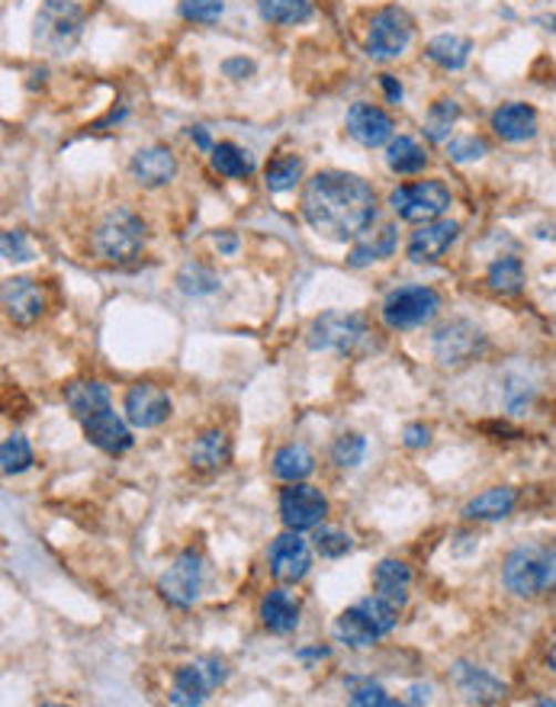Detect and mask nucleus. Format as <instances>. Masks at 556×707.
<instances>
[{
  "label": "nucleus",
  "instance_id": "f257e3e1",
  "mask_svg": "<svg viewBox=\"0 0 556 707\" xmlns=\"http://www.w3.org/2000/svg\"><path fill=\"white\" fill-rule=\"evenodd\" d=\"M302 219L322 238L351 242L360 238L377 219V193L348 171H319L306 181L302 191Z\"/></svg>",
  "mask_w": 556,
  "mask_h": 707
},
{
  "label": "nucleus",
  "instance_id": "f03ea898",
  "mask_svg": "<svg viewBox=\"0 0 556 707\" xmlns=\"http://www.w3.org/2000/svg\"><path fill=\"white\" fill-rule=\"evenodd\" d=\"M502 582L518 598H544L556 592V546L522 544L502 563Z\"/></svg>",
  "mask_w": 556,
  "mask_h": 707
},
{
  "label": "nucleus",
  "instance_id": "7ed1b4c3",
  "mask_svg": "<svg viewBox=\"0 0 556 707\" xmlns=\"http://www.w3.org/2000/svg\"><path fill=\"white\" fill-rule=\"evenodd\" d=\"M395 624H399V605L373 592L370 598H360L358 605L341 611L334 617L331 634H334V641L351 649H367L377 641H383L387 634H393Z\"/></svg>",
  "mask_w": 556,
  "mask_h": 707
},
{
  "label": "nucleus",
  "instance_id": "20e7f679",
  "mask_svg": "<svg viewBox=\"0 0 556 707\" xmlns=\"http://www.w3.org/2000/svg\"><path fill=\"white\" fill-rule=\"evenodd\" d=\"M91 252L106 264H132L145 252V223L130 206L110 209L91 232Z\"/></svg>",
  "mask_w": 556,
  "mask_h": 707
},
{
  "label": "nucleus",
  "instance_id": "39448f33",
  "mask_svg": "<svg viewBox=\"0 0 556 707\" xmlns=\"http://www.w3.org/2000/svg\"><path fill=\"white\" fill-rule=\"evenodd\" d=\"M309 348L331 351L341 357H363L377 348L373 328L358 312H322L309 325Z\"/></svg>",
  "mask_w": 556,
  "mask_h": 707
},
{
  "label": "nucleus",
  "instance_id": "423d86ee",
  "mask_svg": "<svg viewBox=\"0 0 556 707\" xmlns=\"http://www.w3.org/2000/svg\"><path fill=\"white\" fill-rule=\"evenodd\" d=\"M84 32V7L74 0H45L35 13L33 39L39 49L62 55Z\"/></svg>",
  "mask_w": 556,
  "mask_h": 707
},
{
  "label": "nucleus",
  "instance_id": "0eeeda50",
  "mask_svg": "<svg viewBox=\"0 0 556 707\" xmlns=\"http://www.w3.org/2000/svg\"><path fill=\"white\" fill-rule=\"evenodd\" d=\"M226 678H229V666L216 656H199L194 663H184L171 682V705H203L219 685H226Z\"/></svg>",
  "mask_w": 556,
  "mask_h": 707
},
{
  "label": "nucleus",
  "instance_id": "6e6552de",
  "mask_svg": "<svg viewBox=\"0 0 556 707\" xmlns=\"http://www.w3.org/2000/svg\"><path fill=\"white\" fill-rule=\"evenodd\" d=\"M390 206L399 219L405 223H434L451 209V191L441 181H415V184H399L390 193Z\"/></svg>",
  "mask_w": 556,
  "mask_h": 707
},
{
  "label": "nucleus",
  "instance_id": "1a4fd4ad",
  "mask_svg": "<svg viewBox=\"0 0 556 707\" xmlns=\"http://www.w3.org/2000/svg\"><path fill=\"white\" fill-rule=\"evenodd\" d=\"M431 348H434V360L444 370H460V367L473 363L476 357H483V351H486V335L473 321L451 319L447 325L437 328Z\"/></svg>",
  "mask_w": 556,
  "mask_h": 707
},
{
  "label": "nucleus",
  "instance_id": "9d476101",
  "mask_svg": "<svg viewBox=\"0 0 556 707\" xmlns=\"http://www.w3.org/2000/svg\"><path fill=\"white\" fill-rule=\"evenodd\" d=\"M415 35V20L402 10V7H383L373 13L370 20V32H367V55L370 59H380V62H390V59H399L409 42Z\"/></svg>",
  "mask_w": 556,
  "mask_h": 707
},
{
  "label": "nucleus",
  "instance_id": "9b49d317",
  "mask_svg": "<svg viewBox=\"0 0 556 707\" xmlns=\"http://www.w3.org/2000/svg\"><path fill=\"white\" fill-rule=\"evenodd\" d=\"M441 309V296L431 287H399L387 296L383 303V321L393 331H409L419 328L437 316Z\"/></svg>",
  "mask_w": 556,
  "mask_h": 707
},
{
  "label": "nucleus",
  "instance_id": "f8f14e48",
  "mask_svg": "<svg viewBox=\"0 0 556 707\" xmlns=\"http://www.w3.org/2000/svg\"><path fill=\"white\" fill-rule=\"evenodd\" d=\"M199 588H203V556L197 550H181L174 556V563L167 566L158 578V592L167 605L174 608H191L199 598Z\"/></svg>",
  "mask_w": 556,
  "mask_h": 707
},
{
  "label": "nucleus",
  "instance_id": "ddd939ff",
  "mask_svg": "<svg viewBox=\"0 0 556 707\" xmlns=\"http://www.w3.org/2000/svg\"><path fill=\"white\" fill-rule=\"evenodd\" d=\"M328 514V499L322 489L309 482H290L280 492V521L290 531H316Z\"/></svg>",
  "mask_w": 556,
  "mask_h": 707
},
{
  "label": "nucleus",
  "instance_id": "4468645a",
  "mask_svg": "<svg viewBox=\"0 0 556 707\" xmlns=\"http://www.w3.org/2000/svg\"><path fill=\"white\" fill-rule=\"evenodd\" d=\"M267 563H270V573L277 582L284 585H296L302 578L309 576L312 570V553H309V544L299 537V531H287L280 534L270 550H267Z\"/></svg>",
  "mask_w": 556,
  "mask_h": 707
},
{
  "label": "nucleus",
  "instance_id": "2eb2a0df",
  "mask_svg": "<svg viewBox=\"0 0 556 707\" xmlns=\"http://www.w3.org/2000/svg\"><path fill=\"white\" fill-rule=\"evenodd\" d=\"M123 409H126V421L135 424V428H158V424H164L171 418L174 402H171V396H167L164 386L135 383L126 392Z\"/></svg>",
  "mask_w": 556,
  "mask_h": 707
},
{
  "label": "nucleus",
  "instance_id": "dca6fc26",
  "mask_svg": "<svg viewBox=\"0 0 556 707\" xmlns=\"http://www.w3.org/2000/svg\"><path fill=\"white\" fill-rule=\"evenodd\" d=\"M457 238H460V225L451 223V219L422 223L415 232H412L405 255H409L412 264H434V260H441V257L454 248V242H457Z\"/></svg>",
  "mask_w": 556,
  "mask_h": 707
},
{
  "label": "nucleus",
  "instance_id": "f3484780",
  "mask_svg": "<svg viewBox=\"0 0 556 707\" xmlns=\"http://www.w3.org/2000/svg\"><path fill=\"white\" fill-rule=\"evenodd\" d=\"M344 126H348V135L363 148H380V145L393 142V116L377 103H354L348 110Z\"/></svg>",
  "mask_w": 556,
  "mask_h": 707
},
{
  "label": "nucleus",
  "instance_id": "a211bd4d",
  "mask_svg": "<svg viewBox=\"0 0 556 707\" xmlns=\"http://www.w3.org/2000/svg\"><path fill=\"white\" fill-rule=\"evenodd\" d=\"M3 312L13 325H33L45 312V293L30 277H10L3 284Z\"/></svg>",
  "mask_w": 556,
  "mask_h": 707
},
{
  "label": "nucleus",
  "instance_id": "6ab92c4d",
  "mask_svg": "<svg viewBox=\"0 0 556 707\" xmlns=\"http://www.w3.org/2000/svg\"><path fill=\"white\" fill-rule=\"evenodd\" d=\"M130 174L135 184L158 191L164 184H171L177 177V158L171 148L164 145H152V148H138L130 161Z\"/></svg>",
  "mask_w": 556,
  "mask_h": 707
},
{
  "label": "nucleus",
  "instance_id": "aec40b11",
  "mask_svg": "<svg viewBox=\"0 0 556 707\" xmlns=\"http://www.w3.org/2000/svg\"><path fill=\"white\" fill-rule=\"evenodd\" d=\"M81 424H84V438H87L94 448L103 450V453H110V457H120V453H126V450L135 444L130 424L116 416L113 409H103L97 416L84 418Z\"/></svg>",
  "mask_w": 556,
  "mask_h": 707
},
{
  "label": "nucleus",
  "instance_id": "412c9836",
  "mask_svg": "<svg viewBox=\"0 0 556 707\" xmlns=\"http://www.w3.org/2000/svg\"><path fill=\"white\" fill-rule=\"evenodd\" d=\"M454 682L457 688L466 695V701H476V705H495L505 698V682H498L490 669L483 666H470V663H457L454 669Z\"/></svg>",
  "mask_w": 556,
  "mask_h": 707
},
{
  "label": "nucleus",
  "instance_id": "4be33fe9",
  "mask_svg": "<svg viewBox=\"0 0 556 707\" xmlns=\"http://www.w3.org/2000/svg\"><path fill=\"white\" fill-rule=\"evenodd\" d=\"M492 132L502 139V142H527L537 135V110L527 106V103H502L495 113H492Z\"/></svg>",
  "mask_w": 556,
  "mask_h": 707
},
{
  "label": "nucleus",
  "instance_id": "5701e85b",
  "mask_svg": "<svg viewBox=\"0 0 556 707\" xmlns=\"http://www.w3.org/2000/svg\"><path fill=\"white\" fill-rule=\"evenodd\" d=\"M231 463V438L223 428L203 431L191 448V467L199 473H219Z\"/></svg>",
  "mask_w": 556,
  "mask_h": 707
},
{
  "label": "nucleus",
  "instance_id": "b1692460",
  "mask_svg": "<svg viewBox=\"0 0 556 707\" xmlns=\"http://www.w3.org/2000/svg\"><path fill=\"white\" fill-rule=\"evenodd\" d=\"M515 505H518V492L512 485H492L463 505V518L466 521H502L515 512Z\"/></svg>",
  "mask_w": 556,
  "mask_h": 707
},
{
  "label": "nucleus",
  "instance_id": "393cba45",
  "mask_svg": "<svg viewBox=\"0 0 556 707\" xmlns=\"http://www.w3.org/2000/svg\"><path fill=\"white\" fill-rule=\"evenodd\" d=\"M261 624L270 634H294L299 627V602L287 588H270L261 602Z\"/></svg>",
  "mask_w": 556,
  "mask_h": 707
},
{
  "label": "nucleus",
  "instance_id": "a878e982",
  "mask_svg": "<svg viewBox=\"0 0 556 707\" xmlns=\"http://www.w3.org/2000/svg\"><path fill=\"white\" fill-rule=\"evenodd\" d=\"M110 402H113L110 399V389L100 383V380H78V383L65 386V406L78 421L97 416L103 409H113Z\"/></svg>",
  "mask_w": 556,
  "mask_h": 707
},
{
  "label": "nucleus",
  "instance_id": "bb28decb",
  "mask_svg": "<svg viewBox=\"0 0 556 707\" xmlns=\"http://www.w3.org/2000/svg\"><path fill=\"white\" fill-rule=\"evenodd\" d=\"M409 588H412V570L402 560H383L373 570V592L399 605V608L409 602Z\"/></svg>",
  "mask_w": 556,
  "mask_h": 707
},
{
  "label": "nucleus",
  "instance_id": "cd10ccee",
  "mask_svg": "<svg viewBox=\"0 0 556 707\" xmlns=\"http://www.w3.org/2000/svg\"><path fill=\"white\" fill-rule=\"evenodd\" d=\"M470 52H473V42L466 35H457V32L434 35L425 45L428 62H434L444 71H460L463 64L470 62Z\"/></svg>",
  "mask_w": 556,
  "mask_h": 707
},
{
  "label": "nucleus",
  "instance_id": "c85d7f7f",
  "mask_svg": "<svg viewBox=\"0 0 556 707\" xmlns=\"http://www.w3.org/2000/svg\"><path fill=\"white\" fill-rule=\"evenodd\" d=\"M395 252V225H380L373 235H360L354 248L348 252V264L351 267H367L373 260H383Z\"/></svg>",
  "mask_w": 556,
  "mask_h": 707
},
{
  "label": "nucleus",
  "instance_id": "c756f323",
  "mask_svg": "<svg viewBox=\"0 0 556 707\" xmlns=\"http://www.w3.org/2000/svg\"><path fill=\"white\" fill-rule=\"evenodd\" d=\"M316 470V457L312 450L302 444H287L274 453V477L284 482H302L306 477H312Z\"/></svg>",
  "mask_w": 556,
  "mask_h": 707
},
{
  "label": "nucleus",
  "instance_id": "7c9ffc66",
  "mask_svg": "<svg viewBox=\"0 0 556 707\" xmlns=\"http://www.w3.org/2000/svg\"><path fill=\"white\" fill-rule=\"evenodd\" d=\"M486 284L498 296H518L524 289V264L515 255H502L498 260H492Z\"/></svg>",
  "mask_w": 556,
  "mask_h": 707
},
{
  "label": "nucleus",
  "instance_id": "2f4dec72",
  "mask_svg": "<svg viewBox=\"0 0 556 707\" xmlns=\"http://www.w3.org/2000/svg\"><path fill=\"white\" fill-rule=\"evenodd\" d=\"M213 167H216L223 177H231V181H245V177L255 174V161H251V155H248L241 145H235V142H219V145H213Z\"/></svg>",
  "mask_w": 556,
  "mask_h": 707
},
{
  "label": "nucleus",
  "instance_id": "473e14b6",
  "mask_svg": "<svg viewBox=\"0 0 556 707\" xmlns=\"http://www.w3.org/2000/svg\"><path fill=\"white\" fill-rule=\"evenodd\" d=\"M387 164L393 174H419L428 164V155L412 135H399L387 148Z\"/></svg>",
  "mask_w": 556,
  "mask_h": 707
},
{
  "label": "nucleus",
  "instance_id": "72a5a7b5",
  "mask_svg": "<svg viewBox=\"0 0 556 707\" xmlns=\"http://www.w3.org/2000/svg\"><path fill=\"white\" fill-rule=\"evenodd\" d=\"M258 13H261L264 23L296 27V23H306L312 17V3L309 0H261Z\"/></svg>",
  "mask_w": 556,
  "mask_h": 707
},
{
  "label": "nucleus",
  "instance_id": "f704fd0d",
  "mask_svg": "<svg viewBox=\"0 0 556 707\" xmlns=\"http://www.w3.org/2000/svg\"><path fill=\"white\" fill-rule=\"evenodd\" d=\"M460 120V103L451 100V96H441L431 103L425 116V135L431 142H447L451 139V129L457 126Z\"/></svg>",
  "mask_w": 556,
  "mask_h": 707
},
{
  "label": "nucleus",
  "instance_id": "c9c22d12",
  "mask_svg": "<svg viewBox=\"0 0 556 707\" xmlns=\"http://www.w3.org/2000/svg\"><path fill=\"white\" fill-rule=\"evenodd\" d=\"M302 181V158L299 155H280L267 164L264 171V184L270 193H287L294 191L296 184Z\"/></svg>",
  "mask_w": 556,
  "mask_h": 707
},
{
  "label": "nucleus",
  "instance_id": "e433bc0d",
  "mask_svg": "<svg viewBox=\"0 0 556 707\" xmlns=\"http://www.w3.org/2000/svg\"><path fill=\"white\" fill-rule=\"evenodd\" d=\"M0 463H3V473L7 477H17V473H27L33 467V448L23 434H7L3 444H0Z\"/></svg>",
  "mask_w": 556,
  "mask_h": 707
},
{
  "label": "nucleus",
  "instance_id": "4c0bfd02",
  "mask_svg": "<svg viewBox=\"0 0 556 707\" xmlns=\"http://www.w3.org/2000/svg\"><path fill=\"white\" fill-rule=\"evenodd\" d=\"M534 396H537V386L531 383L524 373H508L505 377V386H502V402L512 416H524L531 406H534Z\"/></svg>",
  "mask_w": 556,
  "mask_h": 707
},
{
  "label": "nucleus",
  "instance_id": "58836bf2",
  "mask_svg": "<svg viewBox=\"0 0 556 707\" xmlns=\"http://www.w3.org/2000/svg\"><path fill=\"white\" fill-rule=\"evenodd\" d=\"M348 701L358 707H395L399 701L387 695V688L383 685H377V682H370V678H351L348 682Z\"/></svg>",
  "mask_w": 556,
  "mask_h": 707
},
{
  "label": "nucleus",
  "instance_id": "ea45409f",
  "mask_svg": "<svg viewBox=\"0 0 556 707\" xmlns=\"http://www.w3.org/2000/svg\"><path fill=\"white\" fill-rule=\"evenodd\" d=\"M177 287L184 289L187 296H206V293H216L219 289V277L213 270H206L203 264H187L177 274Z\"/></svg>",
  "mask_w": 556,
  "mask_h": 707
},
{
  "label": "nucleus",
  "instance_id": "a19ab883",
  "mask_svg": "<svg viewBox=\"0 0 556 707\" xmlns=\"http://www.w3.org/2000/svg\"><path fill=\"white\" fill-rule=\"evenodd\" d=\"M312 544H316V550H319L326 560H341V556H348V553L354 550V537L344 534V531H338V527H322V524H319Z\"/></svg>",
  "mask_w": 556,
  "mask_h": 707
},
{
  "label": "nucleus",
  "instance_id": "79ce46f5",
  "mask_svg": "<svg viewBox=\"0 0 556 707\" xmlns=\"http://www.w3.org/2000/svg\"><path fill=\"white\" fill-rule=\"evenodd\" d=\"M363 453H367V441L354 434V431H348V434H341L334 444H331V460L341 467V470H354L363 463Z\"/></svg>",
  "mask_w": 556,
  "mask_h": 707
},
{
  "label": "nucleus",
  "instance_id": "37998d69",
  "mask_svg": "<svg viewBox=\"0 0 556 707\" xmlns=\"http://www.w3.org/2000/svg\"><path fill=\"white\" fill-rule=\"evenodd\" d=\"M226 13L223 0H181V17L191 23H216Z\"/></svg>",
  "mask_w": 556,
  "mask_h": 707
},
{
  "label": "nucleus",
  "instance_id": "c03bdc74",
  "mask_svg": "<svg viewBox=\"0 0 556 707\" xmlns=\"http://www.w3.org/2000/svg\"><path fill=\"white\" fill-rule=\"evenodd\" d=\"M447 155L460 164H470V161H480L490 155V145L480 139V135H463V139H451L447 142Z\"/></svg>",
  "mask_w": 556,
  "mask_h": 707
},
{
  "label": "nucleus",
  "instance_id": "a18cd8bd",
  "mask_svg": "<svg viewBox=\"0 0 556 707\" xmlns=\"http://www.w3.org/2000/svg\"><path fill=\"white\" fill-rule=\"evenodd\" d=\"M0 248H3L7 260H30L33 257V248L27 245V235L23 232H3Z\"/></svg>",
  "mask_w": 556,
  "mask_h": 707
},
{
  "label": "nucleus",
  "instance_id": "49530a36",
  "mask_svg": "<svg viewBox=\"0 0 556 707\" xmlns=\"http://www.w3.org/2000/svg\"><path fill=\"white\" fill-rule=\"evenodd\" d=\"M402 444L412 450H422L431 444V428L428 424H409L405 431H402Z\"/></svg>",
  "mask_w": 556,
  "mask_h": 707
},
{
  "label": "nucleus",
  "instance_id": "de8ad7c7",
  "mask_svg": "<svg viewBox=\"0 0 556 707\" xmlns=\"http://www.w3.org/2000/svg\"><path fill=\"white\" fill-rule=\"evenodd\" d=\"M223 74L231 78V81H245L248 74H255V62H248V59H226L223 62Z\"/></svg>",
  "mask_w": 556,
  "mask_h": 707
},
{
  "label": "nucleus",
  "instance_id": "09e8293b",
  "mask_svg": "<svg viewBox=\"0 0 556 707\" xmlns=\"http://www.w3.org/2000/svg\"><path fill=\"white\" fill-rule=\"evenodd\" d=\"M405 701H409V705H428V701H431V685H412Z\"/></svg>",
  "mask_w": 556,
  "mask_h": 707
},
{
  "label": "nucleus",
  "instance_id": "8fccbe9b",
  "mask_svg": "<svg viewBox=\"0 0 556 707\" xmlns=\"http://www.w3.org/2000/svg\"><path fill=\"white\" fill-rule=\"evenodd\" d=\"M380 81H383V91H387V96H390L393 103H399V100H402V84L395 81L393 74H383Z\"/></svg>",
  "mask_w": 556,
  "mask_h": 707
},
{
  "label": "nucleus",
  "instance_id": "3c124183",
  "mask_svg": "<svg viewBox=\"0 0 556 707\" xmlns=\"http://www.w3.org/2000/svg\"><path fill=\"white\" fill-rule=\"evenodd\" d=\"M216 248H219L223 255H231V252L238 248V238H235L231 232H219V235H216Z\"/></svg>",
  "mask_w": 556,
  "mask_h": 707
},
{
  "label": "nucleus",
  "instance_id": "603ef678",
  "mask_svg": "<svg viewBox=\"0 0 556 707\" xmlns=\"http://www.w3.org/2000/svg\"><path fill=\"white\" fill-rule=\"evenodd\" d=\"M191 139L197 142L203 152H213V142H209V135H206V129L203 126H191Z\"/></svg>",
  "mask_w": 556,
  "mask_h": 707
},
{
  "label": "nucleus",
  "instance_id": "864d4df0",
  "mask_svg": "<svg viewBox=\"0 0 556 707\" xmlns=\"http://www.w3.org/2000/svg\"><path fill=\"white\" fill-rule=\"evenodd\" d=\"M296 656H299V659H326L328 649L326 646H319V649H299Z\"/></svg>",
  "mask_w": 556,
  "mask_h": 707
},
{
  "label": "nucleus",
  "instance_id": "5fc2aeb1",
  "mask_svg": "<svg viewBox=\"0 0 556 707\" xmlns=\"http://www.w3.org/2000/svg\"><path fill=\"white\" fill-rule=\"evenodd\" d=\"M550 669L556 673V643H554V653H550Z\"/></svg>",
  "mask_w": 556,
  "mask_h": 707
},
{
  "label": "nucleus",
  "instance_id": "6e6d98bb",
  "mask_svg": "<svg viewBox=\"0 0 556 707\" xmlns=\"http://www.w3.org/2000/svg\"><path fill=\"white\" fill-rule=\"evenodd\" d=\"M554 27H556V20H554Z\"/></svg>",
  "mask_w": 556,
  "mask_h": 707
}]
</instances>
